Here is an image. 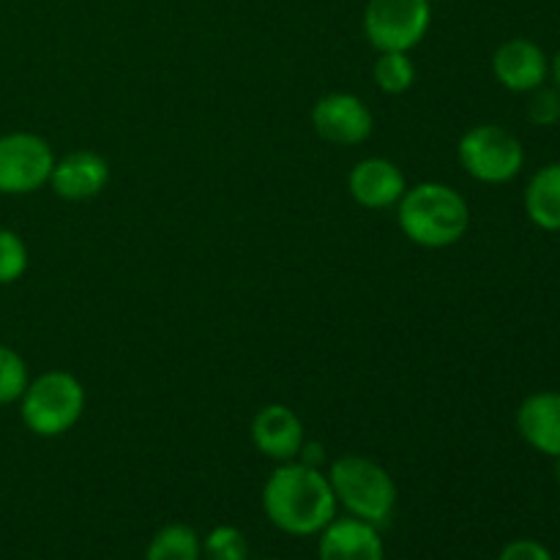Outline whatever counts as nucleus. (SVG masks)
<instances>
[{
    "label": "nucleus",
    "mask_w": 560,
    "mask_h": 560,
    "mask_svg": "<svg viewBox=\"0 0 560 560\" xmlns=\"http://www.w3.org/2000/svg\"><path fill=\"white\" fill-rule=\"evenodd\" d=\"M397 222L410 244L446 249L468 233L470 208L465 197L448 184L424 180L410 186L397 202Z\"/></svg>",
    "instance_id": "2"
},
{
    "label": "nucleus",
    "mask_w": 560,
    "mask_h": 560,
    "mask_svg": "<svg viewBox=\"0 0 560 560\" xmlns=\"http://www.w3.org/2000/svg\"><path fill=\"white\" fill-rule=\"evenodd\" d=\"M457 159L470 178L481 184H509L525 164V148L509 129L479 124L459 137Z\"/></svg>",
    "instance_id": "5"
},
{
    "label": "nucleus",
    "mask_w": 560,
    "mask_h": 560,
    "mask_svg": "<svg viewBox=\"0 0 560 560\" xmlns=\"http://www.w3.org/2000/svg\"><path fill=\"white\" fill-rule=\"evenodd\" d=\"M375 85L388 96L410 91L416 82V66L408 52H377L375 66H372Z\"/></svg>",
    "instance_id": "17"
},
{
    "label": "nucleus",
    "mask_w": 560,
    "mask_h": 560,
    "mask_svg": "<svg viewBox=\"0 0 560 560\" xmlns=\"http://www.w3.org/2000/svg\"><path fill=\"white\" fill-rule=\"evenodd\" d=\"M430 25V0H366L364 5V36L377 52H410Z\"/></svg>",
    "instance_id": "6"
},
{
    "label": "nucleus",
    "mask_w": 560,
    "mask_h": 560,
    "mask_svg": "<svg viewBox=\"0 0 560 560\" xmlns=\"http://www.w3.org/2000/svg\"><path fill=\"white\" fill-rule=\"evenodd\" d=\"M525 213L547 233H560V162L545 164L525 186Z\"/></svg>",
    "instance_id": "15"
},
{
    "label": "nucleus",
    "mask_w": 560,
    "mask_h": 560,
    "mask_svg": "<svg viewBox=\"0 0 560 560\" xmlns=\"http://www.w3.org/2000/svg\"><path fill=\"white\" fill-rule=\"evenodd\" d=\"M492 74L506 91L530 93L536 88L547 85L550 58L530 38H509L492 55Z\"/></svg>",
    "instance_id": "9"
},
{
    "label": "nucleus",
    "mask_w": 560,
    "mask_h": 560,
    "mask_svg": "<svg viewBox=\"0 0 560 560\" xmlns=\"http://www.w3.org/2000/svg\"><path fill=\"white\" fill-rule=\"evenodd\" d=\"M202 539L186 523H170L148 541L145 560H200Z\"/></svg>",
    "instance_id": "16"
},
{
    "label": "nucleus",
    "mask_w": 560,
    "mask_h": 560,
    "mask_svg": "<svg viewBox=\"0 0 560 560\" xmlns=\"http://www.w3.org/2000/svg\"><path fill=\"white\" fill-rule=\"evenodd\" d=\"M317 536V560H386L381 528L364 520L334 517Z\"/></svg>",
    "instance_id": "12"
},
{
    "label": "nucleus",
    "mask_w": 560,
    "mask_h": 560,
    "mask_svg": "<svg viewBox=\"0 0 560 560\" xmlns=\"http://www.w3.org/2000/svg\"><path fill=\"white\" fill-rule=\"evenodd\" d=\"M498 560H556V558H552V552L547 550L541 541L517 539V541H509V545L503 547Z\"/></svg>",
    "instance_id": "22"
},
{
    "label": "nucleus",
    "mask_w": 560,
    "mask_h": 560,
    "mask_svg": "<svg viewBox=\"0 0 560 560\" xmlns=\"http://www.w3.org/2000/svg\"><path fill=\"white\" fill-rule=\"evenodd\" d=\"M202 558L208 560H249V541L235 525H217L202 539Z\"/></svg>",
    "instance_id": "18"
},
{
    "label": "nucleus",
    "mask_w": 560,
    "mask_h": 560,
    "mask_svg": "<svg viewBox=\"0 0 560 560\" xmlns=\"http://www.w3.org/2000/svg\"><path fill=\"white\" fill-rule=\"evenodd\" d=\"M528 120L534 126H541V129L558 124L560 120V91L556 85L552 88L541 85V88H536V91H530Z\"/></svg>",
    "instance_id": "21"
},
{
    "label": "nucleus",
    "mask_w": 560,
    "mask_h": 560,
    "mask_svg": "<svg viewBox=\"0 0 560 560\" xmlns=\"http://www.w3.org/2000/svg\"><path fill=\"white\" fill-rule=\"evenodd\" d=\"M312 126L320 140L345 148L370 140L375 118L364 98L355 93H328L312 107Z\"/></svg>",
    "instance_id": "8"
},
{
    "label": "nucleus",
    "mask_w": 560,
    "mask_h": 560,
    "mask_svg": "<svg viewBox=\"0 0 560 560\" xmlns=\"http://www.w3.org/2000/svg\"><path fill=\"white\" fill-rule=\"evenodd\" d=\"M107 184L109 164L96 151H71L63 159H55L52 175H49V186L55 195L69 202L93 200L96 195H102Z\"/></svg>",
    "instance_id": "13"
},
{
    "label": "nucleus",
    "mask_w": 560,
    "mask_h": 560,
    "mask_svg": "<svg viewBox=\"0 0 560 560\" xmlns=\"http://www.w3.org/2000/svg\"><path fill=\"white\" fill-rule=\"evenodd\" d=\"M85 413V388L71 372L49 370L27 383L20 397L22 424L38 438H60Z\"/></svg>",
    "instance_id": "4"
},
{
    "label": "nucleus",
    "mask_w": 560,
    "mask_h": 560,
    "mask_svg": "<svg viewBox=\"0 0 560 560\" xmlns=\"http://www.w3.org/2000/svg\"><path fill=\"white\" fill-rule=\"evenodd\" d=\"M348 191L361 208L386 211L402 200V195L408 191V180L394 162L383 156H370L353 164L348 175Z\"/></svg>",
    "instance_id": "11"
},
{
    "label": "nucleus",
    "mask_w": 560,
    "mask_h": 560,
    "mask_svg": "<svg viewBox=\"0 0 560 560\" xmlns=\"http://www.w3.org/2000/svg\"><path fill=\"white\" fill-rule=\"evenodd\" d=\"M326 476L331 481L337 506H342L348 517L364 520L375 528L392 523L397 509V485L381 463L361 454H345L334 459Z\"/></svg>",
    "instance_id": "3"
},
{
    "label": "nucleus",
    "mask_w": 560,
    "mask_h": 560,
    "mask_svg": "<svg viewBox=\"0 0 560 560\" xmlns=\"http://www.w3.org/2000/svg\"><path fill=\"white\" fill-rule=\"evenodd\" d=\"M55 167V153L44 137L33 131H11L0 137V195H31Z\"/></svg>",
    "instance_id": "7"
},
{
    "label": "nucleus",
    "mask_w": 560,
    "mask_h": 560,
    "mask_svg": "<svg viewBox=\"0 0 560 560\" xmlns=\"http://www.w3.org/2000/svg\"><path fill=\"white\" fill-rule=\"evenodd\" d=\"M27 383L31 377H27L25 359L9 345H0V405L20 402Z\"/></svg>",
    "instance_id": "19"
},
{
    "label": "nucleus",
    "mask_w": 560,
    "mask_h": 560,
    "mask_svg": "<svg viewBox=\"0 0 560 560\" xmlns=\"http://www.w3.org/2000/svg\"><path fill=\"white\" fill-rule=\"evenodd\" d=\"M27 271V246L14 230L0 228V284H11Z\"/></svg>",
    "instance_id": "20"
},
{
    "label": "nucleus",
    "mask_w": 560,
    "mask_h": 560,
    "mask_svg": "<svg viewBox=\"0 0 560 560\" xmlns=\"http://www.w3.org/2000/svg\"><path fill=\"white\" fill-rule=\"evenodd\" d=\"M331 481L320 468L279 463L262 487V512L268 523L288 536H317L337 517Z\"/></svg>",
    "instance_id": "1"
},
{
    "label": "nucleus",
    "mask_w": 560,
    "mask_h": 560,
    "mask_svg": "<svg viewBox=\"0 0 560 560\" xmlns=\"http://www.w3.org/2000/svg\"><path fill=\"white\" fill-rule=\"evenodd\" d=\"M550 74H552V82H556V88L560 91V49L556 58L550 60Z\"/></svg>",
    "instance_id": "23"
},
{
    "label": "nucleus",
    "mask_w": 560,
    "mask_h": 560,
    "mask_svg": "<svg viewBox=\"0 0 560 560\" xmlns=\"http://www.w3.org/2000/svg\"><path fill=\"white\" fill-rule=\"evenodd\" d=\"M252 443L262 457L273 459V463H293L306 443L304 421L288 405H266L252 419Z\"/></svg>",
    "instance_id": "10"
},
{
    "label": "nucleus",
    "mask_w": 560,
    "mask_h": 560,
    "mask_svg": "<svg viewBox=\"0 0 560 560\" xmlns=\"http://www.w3.org/2000/svg\"><path fill=\"white\" fill-rule=\"evenodd\" d=\"M517 432L530 448L560 459V392H539L517 408Z\"/></svg>",
    "instance_id": "14"
}]
</instances>
